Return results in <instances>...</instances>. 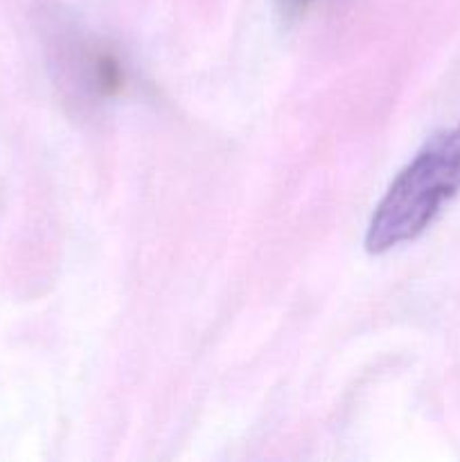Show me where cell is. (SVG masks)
<instances>
[{
  "instance_id": "obj_1",
  "label": "cell",
  "mask_w": 460,
  "mask_h": 462,
  "mask_svg": "<svg viewBox=\"0 0 460 462\" xmlns=\"http://www.w3.org/2000/svg\"><path fill=\"white\" fill-rule=\"evenodd\" d=\"M460 192V122L440 131L397 174L374 208L365 233L368 253H386L413 242Z\"/></svg>"
},
{
  "instance_id": "obj_2",
  "label": "cell",
  "mask_w": 460,
  "mask_h": 462,
  "mask_svg": "<svg viewBox=\"0 0 460 462\" xmlns=\"http://www.w3.org/2000/svg\"><path fill=\"white\" fill-rule=\"evenodd\" d=\"M75 68H79L81 81L99 97H113L124 86V68L108 50H88L75 57Z\"/></svg>"
},
{
  "instance_id": "obj_3",
  "label": "cell",
  "mask_w": 460,
  "mask_h": 462,
  "mask_svg": "<svg viewBox=\"0 0 460 462\" xmlns=\"http://www.w3.org/2000/svg\"><path fill=\"white\" fill-rule=\"evenodd\" d=\"M314 3V0H280V5H282V9L287 14H300L305 12L309 5Z\"/></svg>"
}]
</instances>
